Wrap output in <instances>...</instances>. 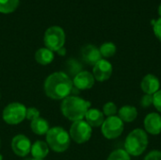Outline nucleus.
Segmentation results:
<instances>
[{
  "label": "nucleus",
  "instance_id": "nucleus-1",
  "mask_svg": "<svg viewBox=\"0 0 161 160\" xmlns=\"http://www.w3.org/2000/svg\"><path fill=\"white\" fill-rule=\"evenodd\" d=\"M73 87L72 79L63 72L51 74L47 76L43 84L45 94L54 100H63L70 96Z\"/></svg>",
  "mask_w": 161,
  "mask_h": 160
},
{
  "label": "nucleus",
  "instance_id": "nucleus-2",
  "mask_svg": "<svg viewBox=\"0 0 161 160\" xmlns=\"http://www.w3.org/2000/svg\"><path fill=\"white\" fill-rule=\"evenodd\" d=\"M91 102L80 97L72 95L64 98L61 102L60 109L64 117L68 120L76 122L83 120L87 111L90 109Z\"/></svg>",
  "mask_w": 161,
  "mask_h": 160
},
{
  "label": "nucleus",
  "instance_id": "nucleus-3",
  "mask_svg": "<svg viewBox=\"0 0 161 160\" xmlns=\"http://www.w3.org/2000/svg\"><path fill=\"white\" fill-rule=\"evenodd\" d=\"M148 141V136L145 130L136 128L126 137L125 142V150L129 154V156L139 157L147 149Z\"/></svg>",
  "mask_w": 161,
  "mask_h": 160
},
{
  "label": "nucleus",
  "instance_id": "nucleus-4",
  "mask_svg": "<svg viewBox=\"0 0 161 160\" xmlns=\"http://www.w3.org/2000/svg\"><path fill=\"white\" fill-rule=\"evenodd\" d=\"M46 143L56 153H63L70 146V135L62 127L50 128L46 133Z\"/></svg>",
  "mask_w": 161,
  "mask_h": 160
},
{
  "label": "nucleus",
  "instance_id": "nucleus-5",
  "mask_svg": "<svg viewBox=\"0 0 161 160\" xmlns=\"http://www.w3.org/2000/svg\"><path fill=\"white\" fill-rule=\"evenodd\" d=\"M43 41L45 47L52 52H57L61 47H63L65 42V33L64 30L58 25L50 26L44 33Z\"/></svg>",
  "mask_w": 161,
  "mask_h": 160
},
{
  "label": "nucleus",
  "instance_id": "nucleus-6",
  "mask_svg": "<svg viewBox=\"0 0 161 160\" xmlns=\"http://www.w3.org/2000/svg\"><path fill=\"white\" fill-rule=\"evenodd\" d=\"M26 115V108L20 103H11L3 110V120L10 125L21 124Z\"/></svg>",
  "mask_w": 161,
  "mask_h": 160
},
{
  "label": "nucleus",
  "instance_id": "nucleus-7",
  "mask_svg": "<svg viewBox=\"0 0 161 160\" xmlns=\"http://www.w3.org/2000/svg\"><path fill=\"white\" fill-rule=\"evenodd\" d=\"M92 127L86 121L80 120L74 122L70 128V138L78 144L87 142L92 137Z\"/></svg>",
  "mask_w": 161,
  "mask_h": 160
},
{
  "label": "nucleus",
  "instance_id": "nucleus-8",
  "mask_svg": "<svg viewBox=\"0 0 161 160\" xmlns=\"http://www.w3.org/2000/svg\"><path fill=\"white\" fill-rule=\"evenodd\" d=\"M101 131L108 140L117 139L124 132V122L117 116L108 117L102 124Z\"/></svg>",
  "mask_w": 161,
  "mask_h": 160
},
{
  "label": "nucleus",
  "instance_id": "nucleus-9",
  "mask_svg": "<svg viewBox=\"0 0 161 160\" xmlns=\"http://www.w3.org/2000/svg\"><path fill=\"white\" fill-rule=\"evenodd\" d=\"M31 142L27 137L25 135H17L12 139L11 148L13 153L21 157L27 156L31 150Z\"/></svg>",
  "mask_w": 161,
  "mask_h": 160
},
{
  "label": "nucleus",
  "instance_id": "nucleus-10",
  "mask_svg": "<svg viewBox=\"0 0 161 160\" xmlns=\"http://www.w3.org/2000/svg\"><path fill=\"white\" fill-rule=\"evenodd\" d=\"M92 74L94 79L97 81L103 82L108 80L112 74V65L109 61L106 59L99 60L94 66L92 70Z\"/></svg>",
  "mask_w": 161,
  "mask_h": 160
},
{
  "label": "nucleus",
  "instance_id": "nucleus-11",
  "mask_svg": "<svg viewBox=\"0 0 161 160\" xmlns=\"http://www.w3.org/2000/svg\"><path fill=\"white\" fill-rule=\"evenodd\" d=\"M73 85L77 90H89L94 85V76L88 71H81L74 77Z\"/></svg>",
  "mask_w": 161,
  "mask_h": 160
},
{
  "label": "nucleus",
  "instance_id": "nucleus-12",
  "mask_svg": "<svg viewBox=\"0 0 161 160\" xmlns=\"http://www.w3.org/2000/svg\"><path fill=\"white\" fill-rule=\"evenodd\" d=\"M81 58L83 61L92 66H94L99 60L102 59L99 49L92 44H88L81 49Z\"/></svg>",
  "mask_w": 161,
  "mask_h": 160
},
{
  "label": "nucleus",
  "instance_id": "nucleus-13",
  "mask_svg": "<svg viewBox=\"0 0 161 160\" xmlns=\"http://www.w3.org/2000/svg\"><path fill=\"white\" fill-rule=\"evenodd\" d=\"M145 132L151 135H158L161 133V116L158 113H149L144 119Z\"/></svg>",
  "mask_w": 161,
  "mask_h": 160
},
{
  "label": "nucleus",
  "instance_id": "nucleus-14",
  "mask_svg": "<svg viewBox=\"0 0 161 160\" xmlns=\"http://www.w3.org/2000/svg\"><path fill=\"white\" fill-rule=\"evenodd\" d=\"M159 87H160L159 80L155 74H148L142 80L141 88L145 94L154 95L157 91H159Z\"/></svg>",
  "mask_w": 161,
  "mask_h": 160
},
{
  "label": "nucleus",
  "instance_id": "nucleus-15",
  "mask_svg": "<svg viewBox=\"0 0 161 160\" xmlns=\"http://www.w3.org/2000/svg\"><path fill=\"white\" fill-rule=\"evenodd\" d=\"M85 119L91 127L101 126L105 121L103 112L96 108H90L85 115Z\"/></svg>",
  "mask_w": 161,
  "mask_h": 160
},
{
  "label": "nucleus",
  "instance_id": "nucleus-16",
  "mask_svg": "<svg viewBox=\"0 0 161 160\" xmlns=\"http://www.w3.org/2000/svg\"><path fill=\"white\" fill-rule=\"evenodd\" d=\"M30 153L34 159H43L49 153V147L44 141H37L34 144H32Z\"/></svg>",
  "mask_w": 161,
  "mask_h": 160
},
{
  "label": "nucleus",
  "instance_id": "nucleus-17",
  "mask_svg": "<svg viewBox=\"0 0 161 160\" xmlns=\"http://www.w3.org/2000/svg\"><path fill=\"white\" fill-rule=\"evenodd\" d=\"M119 118L124 122V123H132L133 121L136 120L138 116V110L135 107L132 106H124L122 107L119 111Z\"/></svg>",
  "mask_w": 161,
  "mask_h": 160
},
{
  "label": "nucleus",
  "instance_id": "nucleus-18",
  "mask_svg": "<svg viewBox=\"0 0 161 160\" xmlns=\"http://www.w3.org/2000/svg\"><path fill=\"white\" fill-rule=\"evenodd\" d=\"M30 128L32 130L33 133H35L36 135H45L49 128V124L46 120L42 119V118H37L33 121H31L30 123Z\"/></svg>",
  "mask_w": 161,
  "mask_h": 160
},
{
  "label": "nucleus",
  "instance_id": "nucleus-19",
  "mask_svg": "<svg viewBox=\"0 0 161 160\" xmlns=\"http://www.w3.org/2000/svg\"><path fill=\"white\" fill-rule=\"evenodd\" d=\"M35 59L38 63L42 65L50 64L54 59V53L46 47L40 48L35 53Z\"/></svg>",
  "mask_w": 161,
  "mask_h": 160
},
{
  "label": "nucleus",
  "instance_id": "nucleus-20",
  "mask_svg": "<svg viewBox=\"0 0 161 160\" xmlns=\"http://www.w3.org/2000/svg\"><path fill=\"white\" fill-rule=\"evenodd\" d=\"M19 5V0H0V12L10 13L14 11Z\"/></svg>",
  "mask_w": 161,
  "mask_h": 160
},
{
  "label": "nucleus",
  "instance_id": "nucleus-21",
  "mask_svg": "<svg viewBox=\"0 0 161 160\" xmlns=\"http://www.w3.org/2000/svg\"><path fill=\"white\" fill-rule=\"evenodd\" d=\"M116 50H117L116 45L112 42H105L99 48L101 56L104 58H110L114 56L116 53Z\"/></svg>",
  "mask_w": 161,
  "mask_h": 160
},
{
  "label": "nucleus",
  "instance_id": "nucleus-22",
  "mask_svg": "<svg viewBox=\"0 0 161 160\" xmlns=\"http://www.w3.org/2000/svg\"><path fill=\"white\" fill-rule=\"evenodd\" d=\"M107 160H131L129 154L124 149H118L113 151Z\"/></svg>",
  "mask_w": 161,
  "mask_h": 160
},
{
  "label": "nucleus",
  "instance_id": "nucleus-23",
  "mask_svg": "<svg viewBox=\"0 0 161 160\" xmlns=\"http://www.w3.org/2000/svg\"><path fill=\"white\" fill-rule=\"evenodd\" d=\"M117 113V107L114 103L112 102H108L107 104L104 105L103 107V114L108 116V117H112L115 116Z\"/></svg>",
  "mask_w": 161,
  "mask_h": 160
},
{
  "label": "nucleus",
  "instance_id": "nucleus-24",
  "mask_svg": "<svg viewBox=\"0 0 161 160\" xmlns=\"http://www.w3.org/2000/svg\"><path fill=\"white\" fill-rule=\"evenodd\" d=\"M67 65H68V69L70 71L71 74H75V76L81 72V65L76 61V60H74V59H70L68 62H67Z\"/></svg>",
  "mask_w": 161,
  "mask_h": 160
},
{
  "label": "nucleus",
  "instance_id": "nucleus-25",
  "mask_svg": "<svg viewBox=\"0 0 161 160\" xmlns=\"http://www.w3.org/2000/svg\"><path fill=\"white\" fill-rule=\"evenodd\" d=\"M40 117V111L36 108H26V115H25V118L27 120H30V121H33L37 118Z\"/></svg>",
  "mask_w": 161,
  "mask_h": 160
},
{
  "label": "nucleus",
  "instance_id": "nucleus-26",
  "mask_svg": "<svg viewBox=\"0 0 161 160\" xmlns=\"http://www.w3.org/2000/svg\"><path fill=\"white\" fill-rule=\"evenodd\" d=\"M152 105H153V95H150V94L143 95L142 98L141 99V106L143 108H147L151 107Z\"/></svg>",
  "mask_w": 161,
  "mask_h": 160
},
{
  "label": "nucleus",
  "instance_id": "nucleus-27",
  "mask_svg": "<svg viewBox=\"0 0 161 160\" xmlns=\"http://www.w3.org/2000/svg\"><path fill=\"white\" fill-rule=\"evenodd\" d=\"M153 105L159 112H161V90L153 95Z\"/></svg>",
  "mask_w": 161,
  "mask_h": 160
},
{
  "label": "nucleus",
  "instance_id": "nucleus-28",
  "mask_svg": "<svg viewBox=\"0 0 161 160\" xmlns=\"http://www.w3.org/2000/svg\"><path fill=\"white\" fill-rule=\"evenodd\" d=\"M153 29H154V33H155L156 37L161 41V18L155 22Z\"/></svg>",
  "mask_w": 161,
  "mask_h": 160
},
{
  "label": "nucleus",
  "instance_id": "nucleus-29",
  "mask_svg": "<svg viewBox=\"0 0 161 160\" xmlns=\"http://www.w3.org/2000/svg\"><path fill=\"white\" fill-rule=\"evenodd\" d=\"M144 160H161V152L158 150L151 151L149 154H147Z\"/></svg>",
  "mask_w": 161,
  "mask_h": 160
},
{
  "label": "nucleus",
  "instance_id": "nucleus-30",
  "mask_svg": "<svg viewBox=\"0 0 161 160\" xmlns=\"http://www.w3.org/2000/svg\"><path fill=\"white\" fill-rule=\"evenodd\" d=\"M58 52V54L59 55V56H64L65 54H66V49L64 48V47H61L59 50H58L57 51Z\"/></svg>",
  "mask_w": 161,
  "mask_h": 160
},
{
  "label": "nucleus",
  "instance_id": "nucleus-31",
  "mask_svg": "<svg viewBox=\"0 0 161 160\" xmlns=\"http://www.w3.org/2000/svg\"><path fill=\"white\" fill-rule=\"evenodd\" d=\"M158 14L160 15V18H161V4L159 5V7H158Z\"/></svg>",
  "mask_w": 161,
  "mask_h": 160
},
{
  "label": "nucleus",
  "instance_id": "nucleus-32",
  "mask_svg": "<svg viewBox=\"0 0 161 160\" xmlns=\"http://www.w3.org/2000/svg\"><path fill=\"white\" fill-rule=\"evenodd\" d=\"M0 160H3V157L1 155H0Z\"/></svg>",
  "mask_w": 161,
  "mask_h": 160
},
{
  "label": "nucleus",
  "instance_id": "nucleus-33",
  "mask_svg": "<svg viewBox=\"0 0 161 160\" xmlns=\"http://www.w3.org/2000/svg\"><path fill=\"white\" fill-rule=\"evenodd\" d=\"M32 160H42V159H32Z\"/></svg>",
  "mask_w": 161,
  "mask_h": 160
},
{
  "label": "nucleus",
  "instance_id": "nucleus-34",
  "mask_svg": "<svg viewBox=\"0 0 161 160\" xmlns=\"http://www.w3.org/2000/svg\"><path fill=\"white\" fill-rule=\"evenodd\" d=\"M0 144H1V143H0Z\"/></svg>",
  "mask_w": 161,
  "mask_h": 160
}]
</instances>
